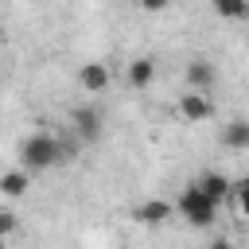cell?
<instances>
[{"instance_id":"1","label":"cell","mask_w":249,"mask_h":249,"mask_svg":"<svg viewBox=\"0 0 249 249\" xmlns=\"http://www.w3.org/2000/svg\"><path fill=\"white\" fill-rule=\"evenodd\" d=\"M19 163L35 175V171H47L58 163V136L51 132H31L23 144H19Z\"/></svg>"},{"instance_id":"2","label":"cell","mask_w":249,"mask_h":249,"mask_svg":"<svg viewBox=\"0 0 249 249\" xmlns=\"http://www.w3.org/2000/svg\"><path fill=\"white\" fill-rule=\"evenodd\" d=\"M175 210L191 222V226H210L214 218H218V202L198 187V183H191V187H183V195H179V202H175Z\"/></svg>"},{"instance_id":"3","label":"cell","mask_w":249,"mask_h":249,"mask_svg":"<svg viewBox=\"0 0 249 249\" xmlns=\"http://www.w3.org/2000/svg\"><path fill=\"white\" fill-rule=\"evenodd\" d=\"M214 113V101L206 97V89H187L183 97H179V117L187 121V124H198V121H206Z\"/></svg>"},{"instance_id":"4","label":"cell","mask_w":249,"mask_h":249,"mask_svg":"<svg viewBox=\"0 0 249 249\" xmlns=\"http://www.w3.org/2000/svg\"><path fill=\"white\" fill-rule=\"evenodd\" d=\"M70 124H74V136H78L82 144H93V140L101 136V113H97L93 105L74 109V113H70Z\"/></svg>"},{"instance_id":"5","label":"cell","mask_w":249,"mask_h":249,"mask_svg":"<svg viewBox=\"0 0 249 249\" xmlns=\"http://www.w3.org/2000/svg\"><path fill=\"white\" fill-rule=\"evenodd\" d=\"M109 82H113V70H109L105 62H86V66L78 70V86H82L86 93H101V89H109Z\"/></svg>"},{"instance_id":"6","label":"cell","mask_w":249,"mask_h":249,"mask_svg":"<svg viewBox=\"0 0 249 249\" xmlns=\"http://www.w3.org/2000/svg\"><path fill=\"white\" fill-rule=\"evenodd\" d=\"M183 82H187V89H210V86L218 82V70H214V62H206V58H191L187 70H183Z\"/></svg>"},{"instance_id":"7","label":"cell","mask_w":249,"mask_h":249,"mask_svg":"<svg viewBox=\"0 0 249 249\" xmlns=\"http://www.w3.org/2000/svg\"><path fill=\"white\" fill-rule=\"evenodd\" d=\"M171 214H175V206H171L167 198H148V202H140V206L132 210V218H136L140 226H163Z\"/></svg>"},{"instance_id":"8","label":"cell","mask_w":249,"mask_h":249,"mask_svg":"<svg viewBox=\"0 0 249 249\" xmlns=\"http://www.w3.org/2000/svg\"><path fill=\"white\" fill-rule=\"evenodd\" d=\"M27 191H31V171H27L23 163L0 175V195H4V198H23Z\"/></svg>"},{"instance_id":"9","label":"cell","mask_w":249,"mask_h":249,"mask_svg":"<svg viewBox=\"0 0 249 249\" xmlns=\"http://www.w3.org/2000/svg\"><path fill=\"white\" fill-rule=\"evenodd\" d=\"M152 82H156V58H148V54L132 58L128 62V86L132 89H148Z\"/></svg>"},{"instance_id":"10","label":"cell","mask_w":249,"mask_h":249,"mask_svg":"<svg viewBox=\"0 0 249 249\" xmlns=\"http://www.w3.org/2000/svg\"><path fill=\"white\" fill-rule=\"evenodd\" d=\"M222 144L230 148V152H249V121H230L226 128H222Z\"/></svg>"},{"instance_id":"11","label":"cell","mask_w":249,"mask_h":249,"mask_svg":"<svg viewBox=\"0 0 249 249\" xmlns=\"http://www.w3.org/2000/svg\"><path fill=\"white\" fill-rule=\"evenodd\" d=\"M198 187L214 198V202H222V198H230V191H233V183H230V175H222V171H206L202 179H198Z\"/></svg>"},{"instance_id":"12","label":"cell","mask_w":249,"mask_h":249,"mask_svg":"<svg viewBox=\"0 0 249 249\" xmlns=\"http://www.w3.org/2000/svg\"><path fill=\"white\" fill-rule=\"evenodd\" d=\"M210 8L222 19H249V0H210Z\"/></svg>"},{"instance_id":"13","label":"cell","mask_w":249,"mask_h":249,"mask_svg":"<svg viewBox=\"0 0 249 249\" xmlns=\"http://www.w3.org/2000/svg\"><path fill=\"white\" fill-rule=\"evenodd\" d=\"M233 202H237V214L241 218H249V179H241V183H233Z\"/></svg>"},{"instance_id":"14","label":"cell","mask_w":249,"mask_h":249,"mask_svg":"<svg viewBox=\"0 0 249 249\" xmlns=\"http://www.w3.org/2000/svg\"><path fill=\"white\" fill-rule=\"evenodd\" d=\"M132 4H136L140 12H163V8L171 4V0H132Z\"/></svg>"},{"instance_id":"15","label":"cell","mask_w":249,"mask_h":249,"mask_svg":"<svg viewBox=\"0 0 249 249\" xmlns=\"http://www.w3.org/2000/svg\"><path fill=\"white\" fill-rule=\"evenodd\" d=\"M12 230H16V214H8V210H4V214H0V237H8Z\"/></svg>"},{"instance_id":"16","label":"cell","mask_w":249,"mask_h":249,"mask_svg":"<svg viewBox=\"0 0 249 249\" xmlns=\"http://www.w3.org/2000/svg\"><path fill=\"white\" fill-rule=\"evenodd\" d=\"M4 241H8V237H0V249H4Z\"/></svg>"},{"instance_id":"17","label":"cell","mask_w":249,"mask_h":249,"mask_svg":"<svg viewBox=\"0 0 249 249\" xmlns=\"http://www.w3.org/2000/svg\"><path fill=\"white\" fill-rule=\"evenodd\" d=\"M0 39H4V27H0Z\"/></svg>"}]
</instances>
